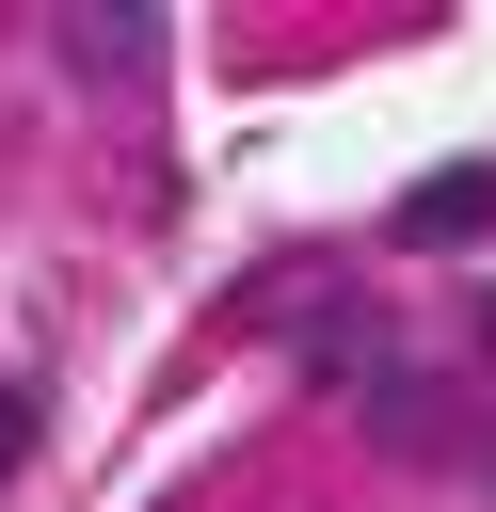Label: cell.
<instances>
[{
  "label": "cell",
  "instance_id": "cell-4",
  "mask_svg": "<svg viewBox=\"0 0 496 512\" xmlns=\"http://www.w3.org/2000/svg\"><path fill=\"white\" fill-rule=\"evenodd\" d=\"M464 352H480V368H496V288H480V304H464Z\"/></svg>",
  "mask_w": 496,
  "mask_h": 512
},
{
  "label": "cell",
  "instance_id": "cell-3",
  "mask_svg": "<svg viewBox=\"0 0 496 512\" xmlns=\"http://www.w3.org/2000/svg\"><path fill=\"white\" fill-rule=\"evenodd\" d=\"M16 448H32V384H0V480H16Z\"/></svg>",
  "mask_w": 496,
  "mask_h": 512
},
{
  "label": "cell",
  "instance_id": "cell-1",
  "mask_svg": "<svg viewBox=\"0 0 496 512\" xmlns=\"http://www.w3.org/2000/svg\"><path fill=\"white\" fill-rule=\"evenodd\" d=\"M480 224H496V176H480V160H448V176L400 192V240H416V256H448V240H480Z\"/></svg>",
  "mask_w": 496,
  "mask_h": 512
},
{
  "label": "cell",
  "instance_id": "cell-2",
  "mask_svg": "<svg viewBox=\"0 0 496 512\" xmlns=\"http://www.w3.org/2000/svg\"><path fill=\"white\" fill-rule=\"evenodd\" d=\"M160 16H64V64H144Z\"/></svg>",
  "mask_w": 496,
  "mask_h": 512
}]
</instances>
